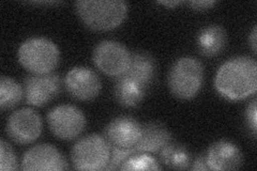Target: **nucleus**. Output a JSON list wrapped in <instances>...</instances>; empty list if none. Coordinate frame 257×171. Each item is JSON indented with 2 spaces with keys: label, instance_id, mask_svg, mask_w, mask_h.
<instances>
[{
  "label": "nucleus",
  "instance_id": "obj_13",
  "mask_svg": "<svg viewBox=\"0 0 257 171\" xmlns=\"http://www.w3.org/2000/svg\"><path fill=\"white\" fill-rule=\"evenodd\" d=\"M104 134L110 145L134 148L142 137V124L131 116H119L106 125Z\"/></svg>",
  "mask_w": 257,
  "mask_h": 171
},
{
  "label": "nucleus",
  "instance_id": "obj_21",
  "mask_svg": "<svg viewBox=\"0 0 257 171\" xmlns=\"http://www.w3.org/2000/svg\"><path fill=\"white\" fill-rule=\"evenodd\" d=\"M134 148H118V146L110 145V158L108 161V165L106 166L105 170H116L119 168V166L130 156L133 153H135Z\"/></svg>",
  "mask_w": 257,
  "mask_h": 171
},
{
  "label": "nucleus",
  "instance_id": "obj_10",
  "mask_svg": "<svg viewBox=\"0 0 257 171\" xmlns=\"http://www.w3.org/2000/svg\"><path fill=\"white\" fill-rule=\"evenodd\" d=\"M64 87L76 101L87 102L99 95L102 84L96 73L87 67L72 68L64 76Z\"/></svg>",
  "mask_w": 257,
  "mask_h": 171
},
{
  "label": "nucleus",
  "instance_id": "obj_16",
  "mask_svg": "<svg viewBox=\"0 0 257 171\" xmlns=\"http://www.w3.org/2000/svg\"><path fill=\"white\" fill-rule=\"evenodd\" d=\"M226 42V31L220 25H208L200 29L196 37L198 51L205 57L219 55L225 48Z\"/></svg>",
  "mask_w": 257,
  "mask_h": 171
},
{
  "label": "nucleus",
  "instance_id": "obj_6",
  "mask_svg": "<svg viewBox=\"0 0 257 171\" xmlns=\"http://www.w3.org/2000/svg\"><path fill=\"white\" fill-rule=\"evenodd\" d=\"M51 132L60 140H73L84 132L87 120L84 112L74 105L62 104L47 113Z\"/></svg>",
  "mask_w": 257,
  "mask_h": 171
},
{
  "label": "nucleus",
  "instance_id": "obj_5",
  "mask_svg": "<svg viewBox=\"0 0 257 171\" xmlns=\"http://www.w3.org/2000/svg\"><path fill=\"white\" fill-rule=\"evenodd\" d=\"M110 158V143L99 134L87 135L73 145L71 159L77 170H105Z\"/></svg>",
  "mask_w": 257,
  "mask_h": 171
},
{
  "label": "nucleus",
  "instance_id": "obj_23",
  "mask_svg": "<svg viewBox=\"0 0 257 171\" xmlns=\"http://www.w3.org/2000/svg\"><path fill=\"white\" fill-rule=\"evenodd\" d=\"M216 4L218 3L212 2V0H195V2H190L189 6L194 10L205 11L211 9V8L214 7Z\"/></svg>",
  "mask_w": 257,
  "mask_h": 171
},
{
  "label": "nucleus",
  "instance_id": "obj_3",
  "mask_svg": "<svg viewBox=\"0 0 257 171\" xmlns=\"http://www.w3.org/2000/svg\"><path fill=\"white\" fill-rule=\"evenodd\" d=\"M21 66L31 74H48L58 66L60 52L52 40L42 37L29 38L21 44L18 52Z\"/></svg>",
  "mask_w": 257,
  "mask_h": 171
},
{
  "label": "nucleus",
  "instance_id": "obj_22",
  "mask_svg": "<svg viewBox=\"0 0 257 171\" xmlns=\"http://www.w3.org/2000/svg\"><path fill=\"white\" fill-rule=\"evenodd\" d=\"M256 102L257 100L254 99L250 104H248L247 108H246V113H245V117H246V121L248 123V127L252 129V133L253 136H256L257 133V111H256Z\"/></svg>",
  "mask_w": 257,
  "mask_h": 171
},
{
  "label": "nucleus",
  "instance_id": "obj_20",
  "mask_svg": "<svg viewBox=\"0 0 257 171\" xmlns=\"http://www.w3.org/2000/svg\"><path fill=\"white\" fill-rule=\"evenodd\" d=\"M0 169L3 171H14L19 169L18 158L12 146L6 140L0 141Z\"/></svg>",
  "mask_w": 257,
  "mask_h": 171
},
{
  "label": "nucleus",
  "instance_id": "obj_25",
  "mask_svg": "<svg viewBox=\"0 0 257 171\" xmlns=\"http://www.w3.org/2000/svg\"><path fill=\"white\" fill-rule=\"evenodd\" d=\"M248 41H250V43L252 45V51L254 54H256L257 52V26H254L253 30H252V34L248 38Z\"/></svg>",
  "mask_w": 257,
  "mask_h": 171
},
{
  "label": "nucleus",
  "instance_id": "obj_17",
  "mask_svg": "<svg viewBox=\"0 0 257 171\" xmlns=\"http://www.w3.org/2000/svg\"><path fill=\"white\" fill-rule=\"evenodd\" d=\"M161 160L170 169L186 170L190 168L192 162L191 153L186 145L170 142L161 150Z\"/></svg>",
  "mask_w": 257,
  "mask_h": 171
},
{
  "label": "nucleus",
  "instance_id": "obj_9",
  "mask_svg": "<svg viewBox=\"0 0 257 171\" xmlns=\"http://www.w3.org/2000/svg\"><path fill=\"white\" fill-rule=\"evenodd\" d=\"M43 129L42 119L31 108H22L11 113L6 124V132L10 139L20 144L36 141Z\"/></svg>",
  "mask_w": 257,
  "mask_h": 171
},
{
  "label": "nucleus",
  "instance_id": "obj_14",
  "mask_svg": "<svg viewBox=\"0 0 257 171\" xmlns=\"http://www.w3.org/2000/svg\"><path fill=\"white\" fill-rule=\"evenodd\" d=\"M209 169L214 171L238 170L243 165V155L238 146L228 140H218L206 153Z\"/></svg>",
  "mask_w": 257,
  "mask_h": 171
},
{
  "label": "nucleus",
  "instance_id": "obj_26",
  "mask_svg": "<svg viewBox=\"0 0 257 171\" xmlns=\"http://www.w3.org/2000/svg\"><path fill=\"white\" fill-rule=\"evenodd\" d=\"M160 5L162 6H166V7H170V8H174L176 6H179L182 4V2H159Z\"/></svg>",
  "mask_w": 257,
  "mask_h": 171
},
{
  "label": "nucleus",
  "instance_id": "obj_2",
  "mask_svg": "<svg viewBox=\"0 0 257 171\" xmlns=\"http://www.w3.org/2000/svg\"><path fill=\"white\" fill-rule=\"evenodd\" d=\"M75 10L89 29L109 31L121 25L128 8L122 0H79L75 3Z\"/></svg>",
  "mask_w": 257,
  "mask_h": 171
},
{
  "label": "nucleus",
  "instance_id": "obj_4",
  "mask_svg": "<svg viewBox=\"0 0 257 171\" xmlns=\"http://www.w3.org/2000/svg\"><path fill=\"white\" fill-rule=\"evenodd\" d=\"M204 67L194 57L177 59L167 75L170 91L177 99L191 100L195 97L203 86Z\"/></svg>",
  "mask_w": 257,
  "mask_h": 171
},
{
  "label": "nucleus",
  "instance_id": "obj_1",
  "mask_svg": "<svg viewBox=\"0 0 257 171\" xmlns=\"http://www.w3.org/2000/svg\"><path fill=\"white\" fill-rule=\"evenodd\" d=\"M214 87L229 101H241L257 89V63L248 56H237L225 61L214 78Z\"/></svg>",
  "mask_w": 257,
  "mask_h": 171
},
{
  "label": "nucleus",
  "instance_id": "obj_24",
  "mask_svg": "<svg viewBox=\"0 0 257 171\" xmlns=\"http://www.w3.org/2000/svg\"><path fill=\"white\" fill-rule=\"evenodd\" d=\"M192 170H210L209 169V166L207 164V158H206V154H202L196 157V159L192 162Z\"/></svg>",
  "mask_w": 257,
  "mask_h": 171
},
{
  "label": "nucleus",
  "instance_id": "obj_12",
  "mask_svg": "<svg viewBox=\"0 0 257 171\" xmlns=\"http://www.w3.org/2000/svg\"><path fill=\"white\" fill-rule=\"evenodd\" d=\"M22 170H68L69 165L63 154L50 143H40L24 154Z\"/></svg>",
  "mask_w": 257,
  "mask_h": 171
},
{
  "label": "nucleus",
  "instance_id": "obj_7",
  "mask_svg": "<svg viewBox=\"0 0 257 171\" xmlns=\"http://www.w3.org/2000/svg\"><path fill=\"white\" fill-rule=\"evenodd\" d=\"M92 60L103 74L118 78L130 66L131 53L118 41L104 40L94 47Z\"/></svg>",
  "mask_w": 257,
  "mask_h": 171
},
{
  "label": "nucleus",
  "instance_id": "obj_11",
  "mask_svg": "<svg viewBox=\"0 0 257 171\" xmlns=\"http://www.w3.org/2000/svg\"><path fill=\"white\" fill-rule=\"evenodd\" d=\"M61 80L56 73L31 74L24 81L26 101L35 107H43L53 101L60 92Z\"/></svg>",
  "mask_w": 257,
  "mask_h": 171
},
{
  "label": "nucleus",
  "instance_id": "obj_19",
  "mask_svg": "<svg viewBox=\"0 0 257 171\" xmlns=\"http://www.w3.org/2000/svg\"><path fill=\"white\" fill-rule=\"evenodd\" d=\"M119 170H160L157 159L146 152H135L118 168Z\"/></svg>",
  "mask_w": 257,
  "mask_h": 171
},
{
  "label": "nucleus",
  "instance_id": "obj_15",
  "mask_svg": "<svg viewBox=\"0 0 257 171\" xmlns=\"http://www.w3.org/2000/svg\"><path fill=\"white\" fill-rule=\"evenodd\" d=\"M172 134L160 122H148L142 125V137L134 146L136 152L155 153L171 142Z\"/></svg>",
  "mask_w": 257,
  "mask_h": 171
},
{
  "label": "nucleus",
  "instance_id": "obj_8",
  "mask_svg": "<svg viewBox=\"0 0 257 171\" xmlns=\"http://www.w3.org/2000/svg\"><path fill=\"white\" fill-rule=\"evenodd\" d=\"M157 75V64L154 57L145 52L131 53L130 66L117 81L135 89L146 96Z\"/></svg>",
  "mask_w": 257,
  "mask_h": 171
},
{
  "label": "nucleus",
  "instance_id": "obj_18",
  "mask_svg": "<svg viewBox=\"0 0 257 171\" xmlns=\"http://www.w3.org/2000/svg\"><path fill=\"white\" fill-rule=\"evenodd\" d=\"M25 91L22 86L11 77L2 76L0 79V107L3 110L18 106Z\"/></svg>",
  "mask_w": 257,
  "mask_h": 171
}]
</instances>
